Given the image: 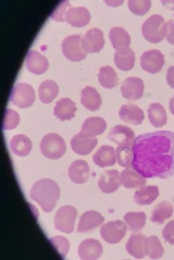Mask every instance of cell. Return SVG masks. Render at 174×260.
I'll return each instance as SVG.
<instances>
[{"instance_id": "obj_1", "label": "cell", "mask_w": 174, "mask_h": 260, "mask_svg": "<svg viewBox=\"0 0 174 260\" xmlns=\"http://www.w3.org/2000/svg\"><path fill=\"white\" fill-rule=\"evenodd\" d=\"M132 168L146 179L170 178L174 175V133L158 131L135 137Z\"/></svg>"}, {"instance_id": "obj_2", "label": "cell", "mask_w": 174, "mask_h": 260, "mask_svg": "<svg viewBox=\"0 0 174 260\" xmlns=\"http://www.w3.org/2000/svg\"><path fill=\"white\" fill-rule=\"evenodd\" d=\"M30 196L44 212H50L57 204L60 190L58 185L52 179H42L34 183L31 188Z\"/></svg>"}, {"instance_id": "obj_3", "label": "cell", "mask_w": 174, "mask_h": 260, "mask_svg": "<svg viewBox=\"0 0 174 260\" xmlns=\"http://www.w3.org/2000/svg\"><path fill=\"white\" fill-rule=\"evenodd\" d=\"M142 34L150 43L157 44L166 36V25L164 18L159 14L148 18L142 25Z\"/></svg>"}, {"instance_id": "obj_4", "label": "cell", "mask_w": 174, "mask_h": 260, "mask_svg": "<svg viewBox=\"0 0 174 260\" xmlns=\"http://www.w3.org/2000/svg\"><path fill=\"white\" fill-rule=\"evenodd\" d=\"M40 150L44 156L52 160L60 158L66 152L65 141L56 133H49L42 139Z\"/></svg>"}, {"instance_id": "obj_5", "label": "cell", "mask_w": 174, "mask_h": 260, "mask_svg": "<svg viewBox=\"0 0 174 260\" xmlns=\"http://www.w3.org/2000/svg\"><path fill=\"white\" fill-rule=\"evenodd\" d=\"M9 100L20 109L30 107L36 100L33 87L25 82L18 83L13 87Z\"/></svg>"}, {"instance_id": "obj_6", "label": "cell", "mask_w": 174, "mask_h": 260, "mask_svg": "<svg viewBox=\"0 0 174 260\" xmlns=\"http://www.w3.org/2000/svg\"><path fill=\"white\" fill-rule=\"evenodd\" d=\"M77 216H78V211L74 207L71 206L61 207L55 216V228L63 233H73Z\"/></svg>"}, {"instance_id": "obj_7", "label": "cell", "mask_w": 174, "mask_h": 260, "mask_svg": "<svg viewBox=\"0 0 174 260\" xmlns=\"http://www.w3.org/2000/svg\"><path fill=\"white\" fill-rule=\"evenodd\" d=\"M81 36L73 35L66 37L61 44L64 56L71 61H80L87 56V53L82 49Z\"/></svg>"}, {"instance_id": "obj_8", "label": "cell", "mask_w": 174, "mask_h": 260, "mask_svg": "<svg viewBox=\"0 0 174 260\" xmlns=\"http://www.w3.org/2000/svg\"><path fill=\"white\" fill-rule=\"evenodd\" d=\"M127 232V226L122 221H109L102 225L100 234L102 239L109 244L120 243Z\"/></svg>"}, {"instance_id": "obj_9", "label": "cell", "mask_w": 174, "mask_h": 260, "mask_svg": "<svg viewBox=\"0 0 174 260\" xmlns=\"http://www.w3.org/2000/svg\"><path fill=\"white\" fill-rule=\"evenodd\" d=\"M165 63L164 56L157 49L145 52L141 56V67L151 74L159 73Z\"/></svg>"}, {"instance_id": "obj_10", "label": "cell", "mask_w": 174, "mask_h": 260, "mask_svg": "<svg viewBox=\"0 0 174 260\" xmlns=\"http://www.w3.org/2000/svg\"><path fill=\"white\" fill-rule=\"evenodd\" d=\"M82 49L87 53H98L105 45L103 32L97 27L88 30L82 38Z\"/></svg>"}, {"instance_id": "obj_11", "label": "cell", "mask_w": 174, "mask_h": 260, "mask_svg": "<svg viewBox=\"0 0 174 260\" xmlns=\"http://www.w3.org/2000/svg\"><path fill=\"white\" fill-rule=\"evenodd\" d=\"M144 82L142 79L129 77L122 82L121 91L124 99L129 101L140 100L144 93Z\"/></svg>"}, {"instance_id": "obj_12", "label": "cell", "mask_w": 174, "mask_h": 260, "mask_svg": "<svg viewBox=\"0 0 174 260\" xmlns=\"http://www.w3.org/2000/svg\"><path fill=\"white\" fill-rule=\"evenodd\" d=\"M98 144L96 137H89L80 133L73 136L71 145L73 151L77 154L86 155L89 154Z\"/></svg>"}, {"instance_id": "obj_13", "label": "cell", "mask_w": 174, "mask_h": 260, "mask_svg": "<svg viewBox=\"0 0 174 260\" xmlns=\"http://www.w3.org/2000/svg\"><path fill=\"white\" fill-rule=\"evenodd\" d=\"M98 187L104 193H113L120 188V175L118 170H111L103 172L98 182Z\"/></svg>"}, {"instance_id": "obj_14", "label": "cell", "mask_w": 174, "mask_h": 260, "mask_svg": "<svg viewBox=\"0 0 174 260\" xmlns=\"http://www.w3.org/2000/svg\"><path fill=\"white\" fill-rule=\"evenodd\" d=\"M119 115L122 121L133 125H140L145 118L144 111L133 104L122 106L119 111Z\"/></svg>"}, {"instance_id": "obj_15", "label": "cell", "mask_w": 174, "mask_h": 260, "mask_svg": "<svg viewBox=\"0 0 174 260\" xmlns=\"http://www.w3.org/2000/svg\"><path fill=\"white\" fill-rule=\"evenodd\" d=\"M102 254L101 243L96 239L84 240L79 246L78 255L82 259H97Z\"/></svg>"}, {"instance_id": "obj_16", "label": "cell", "mask_w": 174, "mask_h": 260, "mask_svg": "<svg viewBox=\"0 0 174 260\" xmlns=\"http://www.w3.org/2000/svg\"><path fill=\"white\" fill-rule=\"evenodd\" d=\"M65 20L73 27H84L90 21V12L85 7H71L65 14Z\"/></svg>"}, {"instance_id": "obj_17", "label": "cell", "mask_w": 174, "mask_h": 260, "mask_svg": "<svg viewBox=\"0 0 174 260\" xmlns=\"http://www.w3.org/2000/svg\"><path fill=\"white\" fill-rule=\"evenodd\" d=\"M105 221L99 212L90 210L81 216L78 226V233H87L99 226Z\"/></svg>"}, {"instance_id": "obj_18", "label": "cell", "mask_w": 174, "mask_h": 260, "mask_svg": "<svg viewBox=\"0 0 174 260\" xmlns=\"http://www.w3.org/2000/svg\"><path fill=\"white\" fill-rule=\"evenodd\" d=\"M25 63L27 70L36 75H42L47 71L49 68V62L45 56L32 50L27 53Z\"/></svg>"}, {"instance_id": "obj_19", "label": "cell", "mask_w": 174, "mask_h": 260, "mask_svg": "<svg viewBox=\"0 0 174 260\" xmlns=\"http://www.w3.org/2000/svg\"><path fill=\"white\" fill-rule=\"evenodd\" d=\"M89 166L83 160H75L69 166L68 175L69 179L75 184H82L87 182L89 177Z\"/></svg>"}, {"instance_id": "obj_20", "label": "cell", "mask_w": 174, "mask_h": 260, "mask_svg": "<svg viewBox=\"0 0 174 260\" xmlns=\"http://www.w3.org/2000/svg\"><path fill=\"white\" fill-rule=\"evenodd\" d=\"M146 239L143 234H133L126 243V251L136 259H143L146 256Z\"/></svg>"}, {"instance_id": "obj_21", "label": "cell", "mask_w": 174, "mask_h": 260, "mask_svg": "<svg viewBox=\"0 0 174 260\" xmlns=\"http://www.w3.org/2000/svg\"><path fill=\"white\" fill-rule=\"evenodd\" d=\"M116 160V152L111 146H102L93 156V162L101 168L115 166Z\"/></svg>"}, {"instance_id": "obj_22", "label": "cell", "mask_w": 174, "mask_h": 260, "mask_svg": "<svg viewBox=\"0 0 174 260\" xmlns=\"http://www.w3.org/2000/svg\"><path fill=\"white\" fill-rule=\"evenodd\" d=\"M108 139L117 145L133 143L135 139V133L133 129L125 125L115 126L108 134Z\"/></svg>"}, {"instance_id": "obj_23", "label": "cell", "mask_w": 174, "mask_h": 260, "mask_svg": "<svg viewBox=\"0 0 174 260\" xmlns=\"http://www.w3.org/2000/svg\"><path fill=\"white\" fill-rule=\"evenodd\" d=\"M81 103L84 108L94 112L101 106V96L94 87L87 86L81 91Z\"/></svg>"}, {"instance_id": "obj_24", "label": "cell", "mask_w": 174, "mask_h": 260, "mask_svg": "<svg viewBox=\"0 0 174 260\" xmlns=\"http://www.w3.org/2000/svg\"><path fill=\"white\" fill-rule=\"evenodd\" d=\"M107 128V123L100 117H91L87 118L82 124L80 133L89 137H96L102 135Z\"/></svg>"}, {"instance_id": "obj_25", "label": "cell", "mask_w": 174, "mask_h": 260, "mask_svg": "<svg viewBox=\"0 0 174 260\" xmlns=\"http://www.w3.org/2000/svg\"><path fill=\"white\" fill-rule=\"evenodd\" d=\"M76 111L75 102L68 98H63L56 102L54 114L61 121H65L74 118Z\"/></svg>"}, {"instance_id": "obj_26", "label": "cell", "mask_w": 174, "mask_h": 260, "mask_svg": "<svg viewBox=\"0 0 174 260\" xmlns=\"http://www.w3.org/2000/svg\"><path fill=\"white\" fill-rule=\"evenodd\" d=\"M146 182V179L133 169L126 168L121 173L120 183L124 188L139 189L144 186Z\"/></svg>"}, {"instance_id": "obj_27", "label": "cell", "mask_w": 174, "mask_h": 260, "mask_svg": "<svg viewBox=\"0 0 174 260\" xmlns=\"http://www.w3.org/2000/svg\"><path fill=\"white\" fill-rule=\"evenodd\" d=\"M109 38L112 45L116 51L129 48L131 44V37L125 29L114 27L109 32Z\"/></svg>"}, {"instance_id": "obj_28", "label": "cell", "mask_w": 174, "mask_h": 260, "mask_svg": "<svg viewBox=\"0 0 174 260\" xmlns=\"http://www.w3.org/2000/svg\"><path fill=\"white\" fill-rule=\"evenodd\" d=\"M159 189L157 186H143L135 192L133 200L139 206H148L158 198Z\"/></svg>"}, {"instance_id": "obj_29", "label": "cell", "mask_w": 174, "mask_h": 260, "mask_svg": "<svg viewBox=\"0 0 174 260\" xmlns=\"http://www.w3.org/2000/svg\"><path fill=\"white\" fill-rule=\"evenodd\" d=\"M135 61V53L129 47L122 50L116 51L115 54V65L121 71H128L133 69Z\"/></svg>"}, {"instance_id": "obj_30", "label": "cell", "mask_w": 174, "mask_h": 260, "mask_svg": "<svg viewBox=\"0 0 174 260\" xmlns=\"http://www.w3.org/2000/svg\"><path fill=\"white\" fill-rule=\"evenodd\" d=\"M148 113L150 124L155 127H162L167 122L166 110L159 103L150 104L148 109Z\"/></svg>"}, {"instance_id": "obj_31", "label": "cell", "mask_w": 174, "mask_h": 260, "mask_svg": "<svg viewBox=\"0 0 174 260\" xmlns=\"http://www.w3.org/2000/svg\"><path fill=\"white\" fill-rule=\"evenodd\" d=\"M173 208L171 203L164 201L159 203L154 209L150 221L156 224H163L173 216Z\"/></svg>"}, {"instance_id": "obj_32", "label": "cell", "mask_w": 174, "mask_h": 260, "mask_svg": "<svg viewBox=\"0 0 174 260\" xmlns=\"http://www.w3.org/2000/svg\"><path fill=\"white\" fill-rule=\"evenodd\" d=\"M10 147L13 153L18 156H26L32 150V142L24 135H16L11 140Z\"/></svg>"}, {"instance_id": "obj_33", "label": "cell", "mask_w": 174, "mask_h": 260, "mask_svg": "<svg viewBox=\"0 0 174 260\" xmlns=\"http://www.w3.org/2000/svg\"><path fill=\"white\" fill-rule=\"evenodd\" d=\"M59 88L56 82L46 80L40 85L38 94L42 103L49 104L56 98L58 94Z\"/></svg>"}, {"instance_id": "obj_34", "label": "cell", "mask_w": 174, "mask_h": 260, "mask_svg": "<svg viewBox=\"0 0 174 260\" xmlns=\"http://www.w3.org/2000/svg\"><path fill=\"white\" fill-rule=\"evenodd\" d=\"M124 219L131 232L138 233L146 225V215L144 212H129L124 216Z\"/></svg>"}, {"instance_id": "obj_35", "label": "cell", "mask_w": 174, "mask_h": 260, "mask_svg": "<svg viewBox=\"0 0 174 260\" xmlns=\"http://www.w3.org/2000/svg\"><path fill=\"white\" fill-rule=\"evenodd\" d=\"M100 85L106 89H113L118 85V78L114 69L110 66L102 67L98 74Z\"/></svg>"}, {"instance_id": "obj_36", "label": "cell", "mask_w": 174, "mask_h": 260, "mask_svg": "<svg viewBox=\"0 0 174 260\" xmlns=\"http://www.w3.org/2000/svg\"><path fill=\"white\" fill-rule=\"evenodd\" d=\"M133 143L118 145L116 149L117 160L122 168H130L132 167Z\"/></svg>"}, {"instance_id": "obj_37", "label": "cell", "mask_w": 174, "mask_h": 260, "mask_svg": "<svg viewBox=\"0 0 174 260\" xmlns=\"http://www.w3.org/2000/svg\"><path fill=\"white\" fill-rule=\"evenodd\" d=\"M164 250L158 238L151 236L146 239V255L152 259H159L164 254Z\"/></svg>"}, {"instance_id": "obj_38", "label": "cell", "mask_w": 174, "mask_h": 260, "mask_svg": "<svg viewBox=\"0 0 174 260\" xmlns=\"http://www.w3.org/2000/svg\"><path fill=\"white\" fill-rule=\"evenodd\" d=\"M51 244L56 249V251L62 258H65L69 252V243L68 240L63 236H55L49 240Z\"/></svg>"}, {"instance_id": "obj_39", "label": "cell", "mask_w": 174, "mask_h": 260, "mask_svg": "<svg viewBox=\"0 0 174 260\" xmlns=\"http://www.w3.org/2000/svg\"><path fill=\"white\" fill-rule=\"evenodd\" d=\"M20 116L14 110L7 109L4 117L3 128L5 130L15 129L19 124Z\"/></svg>"}, {"instance_id": "obj_40", "label": "cell", "mask_w": 174, "mask_h": 260, "mask_svg": "<svg viewBox=\"0 0 174 260\" xmlns=\"http://www.w3.org/2000/svg\"><path fill=\"white\" fill-rule=\"evenodd\" d=\"M129 10L133 14L138 16H144L147 14L151 7V1H131L128 2Z\"/></svg>"}, {"instance_id": "obj_41", "label": "cell", "mask_w": 174, "mask_h": 260, "mask_svg": "<svg viewBox=\"0 0 174 260\" xmlns=\"http://www.w3.org/2000/svg\"><path fill=\"white\" fill-rule=\"evenodd\" d=\"M71 7V5L68 1L61 2V3L58 4V6L53 11L52 14L50 16L51 18L56 21H65V14H66L67 10Z\"/></svg>"}, {"instance_id": "obj_42", "label": "cell", "mask_w": 174, "mask_h": 260, "mask_svg": "<svg viewBox=\"0 0 174 260\" xmlns=\"http://www.w3.org/2000/svg\"><path fill=\"white\" fill-rule=\"evenodd\" d=\"M162 237L166 242L174 245V220H171L166 225L162 230Z\"/></svg>"}, {"instance_id": "obj_43", "label": "cell", "mask_w": 174, "mask_h": 260, "mask_svg": "<svg viewBox=\"0 0 174 260\" xmlns=\"http://www.w3.org/2000/svg\"><path fill=\"white\" fill-rule=\"evenodd\" d=\"M166 40L168 43L174 45V21L169 20L166 22Z\"/></svg>"}, {"instance_id": "obj_44", "label": "cell", "mask_w": 174, "mask_h": 260, "mask_svg": "<svg viewBox=\"0 0 174 260\" xmlns=\"http://www.w3.org/2000/svg\"><path fill=\"white\" fill-rule=\"evenodd\" d=\"M166 81L170 87L174 89V66L168 68L166 73Z\"/></svg>"}, {"instance_id": "obj_45", "label": "cell", "mask_w": 174, "mask_h": 260, "mask_svg": "<svg viewBox=\"0 0 174 260\" xmlns=\"http://www.w3.org/2000/svg\"><path fill=\"white\" fill-rule=\"evenodd\" d=\"M162 3L166 8L174 10V1H162Z\"/></svg>"}, {"instance_id": "obj_46", "label": "cell", "mask_w": 174, "mask_h": 260, "mask_svg": "<svg viewBox=\"0 0 174 260\" xmlns=\"http://www.w3.org/2000/svg\"><path fill=\"white\" fill-rule=\"evenodd\" d=\"M169 109L172 114L174 115V96L170 100Z\"/></svg>"}]
</instances>
